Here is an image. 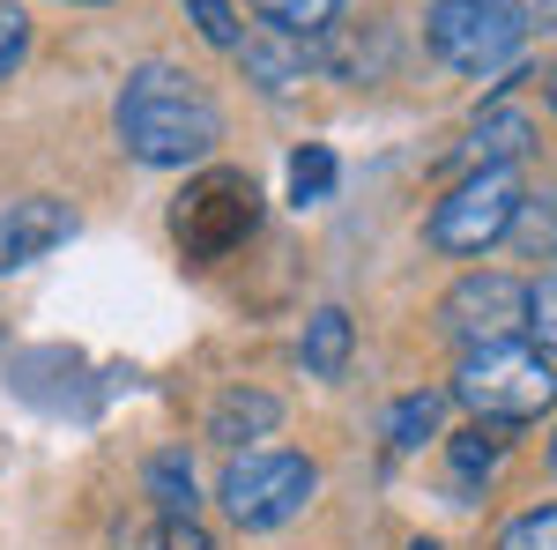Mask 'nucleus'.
Instances as JSON below:
<instances>
[{"label":"nucleus","mask_w":557,"mask_h":550,"mask_svg":"<svg viewBox=\"0 0 557 550\" xmlns=\"http://www.w3.org/2000/svg\"><path fill=\"white\" fill-rule=\"evenodd\" d=\"M253 223H260V186L246 171H201L172 209L178 254L194 260V268H209V260H223L231 246H246Z\"/></svg>","instance_id":"obj_4"},{"label":"nucleus","mask_w":557,"mask_h":550,"mask_svg":"<svg viewBox=\"0 0 557 550\" xmlns=\"http://www.w3.org/2000/svg\"><path fill=\"white\" fill-rule=\"evenodd\" d=\"M134 550H215V536L201 521H149V528L134 536Z\"/></svg>","instance_id":"obj_18"},{"label":"nucleus","mask_w":557,"mask_h":550,"mask_svg":"<svg viewBox=\"0 0 557 550\" xmlns=\"http://www.w3.org/2000/svg\"><path fill=\"white\" fill-rule=\"evenodd\" d=\"M320 491V468L305 454H283V447H260V454H231L223 468V513L238 528H283L290 513H305V499Z\"/></svg>","instance_id":"obj_5"},{"label":"nucleus","mask_w":557,"mask_h":550,"mask_svg":"<svg viewBox=\"0 0 557 550\" xmlns=\"http://www.w3.org/2000/svg\"><path fill=\"white\" fill-rule=\"evenodd\" d=\"M438 328L469 350H491V342H513L528 328V283L506 276V268H475L454 291L438 297Z\"/></svg>","instance_id":"obj_7"},{"label":"nucleus","mask_w":557,"mask_h":550,"mask_svg":"<svg viewBox=\"0 0 557 550\" xmlns=\"http://www.w3.org/2000/svg\"><path fill=\"white\" fill-rule=\"evenodd\" d=\"M520 216V179L513 171H469L438 209H431V246L438 254H483L513 231Z\"/></svg>","instance_id":"obj_6"},{"label":"nucleus","mask_w":557,"mask_h":550,"mask_svg":"<svg viewBox=\"0 0 557 550\" xmlns=\"http://www.w3.org/2000/svg\"><path fill=\"white\" fill-rule=\"evenodd\" d=\"M550 476H557V439H550Z\"/></svg>","instance_id":"obj_24"},{"label":"nucleus","mask_w":557,"mask_h":550,"mask_svg":"<svg viewBox=\"0 0 557 550\" xmlns=\"http://www.w3.org/2000/svg\"><path fill=\"white\" fill-rule=\"evenodd\" d=\"M543 89H550V112H557V68H550V75H543Z\"/></svg>","instance_id":"obj_23"},{"label":"nucleus","mask_w":557,"mask_h":550,"mask_svg":"<svg viewBox=\"0 0 557 550\" xmlns=\"http://www.w3.org/2000/svg\"><path fill=\"white\" fill-rule=\"evenodd\" d=\"M253 15L268 30H283V38H312V30H327L343 15V0H253Z\"/></svg>","instance_id":"obj_13"},{"label":"nucleus","mask_w":557,"mask_h":550,"mask_svg":"<svg viewBox=\"0 0 557 550\" xmlns=\"http://www.w3.org/2000/svg\"><path fill=\"white\" fill-rule=\"evenodd\" d=\"M528 142H535L528 112H513V105H491V112L469 127V142H461V164H469V171H513L520 157H528Z\"/></svg>","instance_id":"obj_9"},{"label":"nucleus","mask_w":557,"mask_h":550,"mask_svg":"<svg viewBox=\"0 0 557 550\" xmlns=\"http://www.w3.org/2000/svg\"><path fill=\"white\" fill-rule=\"evenodd\" d=\"M23 52H30V15L15 0H0V83L23 68Z\"/></svg>","instance_id":"obj_20"},{"label":"nucleus","mask_w":557,"mask_h":550,"mask_svg":"<svg viewBox=\"0 0 557 550\" xmlns=\"http://www.w3.org/2000/svg\"><path fill=\"white\" fill-rule=\"evenodd\" d=\"M112 120H120V142H127L134 164H157V171L201 164L215 142H223V112H215V97L194 83L186 68H164V60L134 68Z\"/></svg>","instance_id":"obj_1"},{"label":"nucleus","mask_w":557,"mask_h":550,"mask_svg":"<svg viewBox=\"0 0 557 550\" xmlns=\"http://www.w3.org/2000/svg\"><path fill=\"white\" fill-rule=\"evenodd\" d=\"M417 550H438V543H417Z\"/></svg>","instance_id":"obj_26"},{"label":"nucleus","mask_w":557,"mask_h":550,"mask_svg":"<svg viewBox=\"0 0 557 550\" xmlns=\"http://www.w3.org/2000/svg\"><path fill=\"white\" fill-rule=\"evenodd\" d=\"M349 313L343 305H327V313H312L305 320V372L312 380H343V365H349Z\"/></svg>","instance_id":"obj_11"},{"label":"nucleus","mask_w":557,"mask_h":550,"mask_svg":"<svg viewBox=\"0 0 557 550\" xmlns=\"http://www.w3.org/2000/svg\"><path fill=\"white\" fill-rule=\"evenodd\" d=\"M83 8H104V0H83Z\"/></svg>","instance_id":"obj_25"},{"label":"nucleus","mask_w":557,"mask_h":550,"mask_svg":"<svg viewBox=\"0 0 557 550\" xmlns=\"http://www.w3.org/2000/svg\"><path fill=\"white\" fill-rule=\"evenodd\" d=\"M335 194V149L327 142H305L298 157H290V201L312 209V201H327Z\"/></svg>","instance_id":"obj_15"},{"label":"nucleus","mask_w":557,"mask_h":550,"mask_svg":"<svg viewBox=\"0 0 557 550\" xmlns=\"http://www.w3.org/2000/svg\"><path fill=\"white\" fill-rule=\"evenodd\" d=\"M141 484H149V499H157L164 521H194V506H201V499H194V468H186V454H157Z\"/></svg>","instance_id":"obj_12"},{"label":"nucleus","mask_w":557,"mask_h":550,"mask_svg":"<svg viewBox=\"0 0 557 550\" xmlns=\"http://www.w3.org/2000/svg\"><path fill=\"white\" fill-rule=\"evenodd\" d=\"M238 52H246V75H260V89H290L312 68L298 45H238Z\"/></svg>","instance_id":"obj_16"},{"label":"nucleus","mask_w":557,"mask_h":550,"mask_svg":"<svg viewBox=\"0 0 557 550\" xmlns=\"http://www.w3.org/2000/svg\"><path fill=\"white\" fill-rule=\"evenodd\" d=\"M528 335H535V342H543V350L557 357V276L528 291Z\"/></svg>","instance_id":"obj_22"},{"label":"nucleus","mask_w":557,"mask_h":550,"mask_svg":"<svg viewBox=\"0 0 557 550\" xmlns=\"http://www.w3.org/2000/svg\"><path fill=\"white\" fill-rule=\"evenodd\" d=\"M454 402L475 410V424H535L557 402V372H550V357L528 350V342H491V350L461 357Z\"/></svg>","instance_id":"obj_2"},{"label":"nucleus","mask_w":557,"mask_h":550,"mask_svg":"<svg viewBox=\"0 0 557 550\" xmlns=\"http://www.w3.org/2000/svg\"><path fill=\"white\" fill-rule=\"evenodd\" d=\"M498 462H506V439H498L491 424H475V431H461V439H454V476H461V484L491 476Z\"/></svg>","instance_id":"obj_17"},{"label":"nucleus","mask_w":557,"mask_h":550,"mask_svg":"<svg viewBox=\"0 0 557 550\" xmlns=\"http://www.w3.org/2000/svg\"><path fill=\"white\" fill-rule=\"evenodd\" d=\"M438 410H446V394H431V387H424V394H401L394 417H386V439H394L401 454H417L431 431H438Z\"/></svg>","instance_id":"obj_14"},{"label":"nucleus","mask_w":557,"mask_h":550,"mask_svg":"<svg viewBox=\"0 0 557 550\" xmlns=\"http://www.w3.org/2000/svg\"><path fill=\"white\" fill-rule=\"evenodd\" d=\"M424 38L454 75H498L528 45V8L520 0H438L424 15Z\"/></svg>","instance_id":"obj_3"},{"label":"nucleus","mask_w":557,"mask_h":550,"mask_svg":"<svg viewBox=\"0 0 557 550\" xmlns=\"http://www.w3.org/2000/svg\"><path fill=\"white\" fill-rule=\"evenodd\" d=\"M67 239H75L67 201H52V194H23V201H8V209H0V276H8V268H30L38 254L67 246Z\"/></svg>","instance_id":"obj_8"},{"label":"nucleus","mask_w":557,"mask_h":550,"mask_svg":"<svg viewBox=\"0 0 557 550\" xmlns=\"http://www.w3.org/2000/svg\"><path fill=\"white\" fill-rule=\"evenodd\" d=\"M498 550H557V506H535V513H520L513 528L498 536Z\"/></svg>","instance_id":"obj_19"},{"label":"nucleus","mask_w":557,"mask_h":550,"mask_svg":"<svg viewBox=\"0 0 557 550\" xmlns=\"http://www.w3.org/2000/svg\"><path fill=\"white\" fill-rule=\"evenodd\" d=\"M186 15H194V23H201V38L209 45H223V52H238V23H231V0H186Z\"/></svg>","instance_id":"obj_21"},{"label":"nucleus","mask_w":557,"mask_h":550,"mask_svg":"<svg viewBox=\"0 0 557 550\" xmlns=\"http://www.w3.org/2000/svg\"><path fill=\"white\" fill-rule=\"evenodd\" d=\"M275 424H283V402H275V394H260V387H231V394L209 410V439L246 447V439H268Z\"/></svg>","instance_id":"obj_10"}]
</instances>
